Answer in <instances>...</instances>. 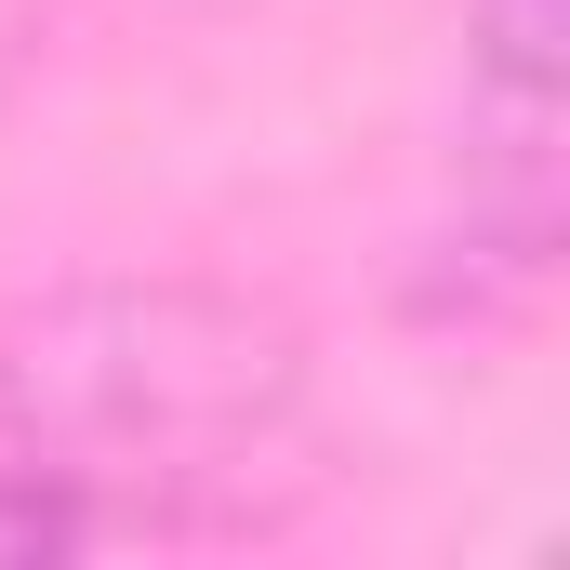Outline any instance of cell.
<instances>
[{
  "mask_svg": "<svg viewBox=\"0 0 570 570\" xmlns=\"http://www.w3.org/2000/svg\"><path fill=\"white\" fill-rule=\"evenodd\" d=\"M305 491V358L226 292H67L0 332V558L226 544Z\"/></svg>",
  "mask_w": 570,
  "mask_h": 570,
  "instance_id": "6da1fadb",
  "label": "cell"
}]
</instances>
